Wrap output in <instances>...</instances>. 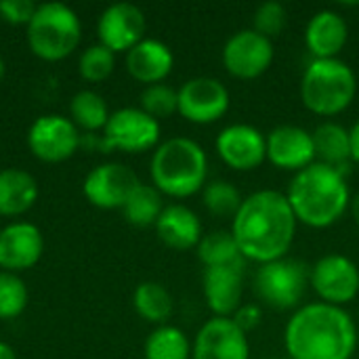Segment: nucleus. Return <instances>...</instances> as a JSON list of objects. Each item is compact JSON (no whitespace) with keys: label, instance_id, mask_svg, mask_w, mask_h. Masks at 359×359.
Masks as SVG:
<instances>
[{"label":"nucleus","instance_id":"37","mask_svg":"<svg viewBox=\"0 0 359 359\" xmlns=\"http://www.w3.org/2000/svg\"><path fill=\"white\" fill-rule=\"evenodd\" d=\"M349 141H351V160L359 164V120L349 128Z\"/></svg>","mask_w":359,"mask_h":359},{"label":"nucleus","instance_id":"3","mask_svg":"<svg viewBox=\"0 0 359 359\" xmlns=\"http://www.w3.org/2000/svg\"><path fill=\"white\" fill-rule=\"evenodd\" d=\"M286 200L301 225L328 229L349 210L351 191L345 175L322 162H313L294 172L286 189Z\"/></svg>","mask_w":359,"mask_h":359},{"label":"nucleus","instance_id":"35","mask_svg":"<svg viewBox=\"0 0 359 359\" xmlns=\"http://www.w3.org/2000/svg\"><path fill=\"white\" fill-rule=\"evenodd\" d=\"M38 4L32 0H0V17L11 25H25L32 21Z\"/></svg>","mask_w":359,"mask_h":359},{"label":"nucleus","instance_id":"1","mask_svg":"<svg viewBox=\"0 0 359 359\" xmlns=\"http://www.w3.org/2000/svg\"><path fill=\"white\" fill-rule=\"evenodd\" d=\"M299 221L286 200L276 189H259L244 198L231 219V236L246 261L265 265L288 257Z\"/></svg>","mask_w":359,"mask_h":359},{"label":"nucleus","instance_id":"24","mask_svg":"<svg viewBox=\"0 0 359 359\" xmlns=\"http://www.w3.org/2000/svg\"><path fill=\"white\" fill-rule=\"evenodd\" d=\"M38 200L36 179L21 168L0 170V217H19Z\"/></svg>","mask_w":359,"mask_h":359},{"label":"nucleus","instance_id":"18","mask_svg":"<svg viewBox=\"0 0 359 359\" xmlns=\"http://www.w3.org/2000/svg\"><path fill=\"white\" fill-rule=\"evenodd\" d=\"M44 252L42 231L27 223L17 221L0 229V269L19 273L32 269Z\"/></svg>","mask_w":359,"mask_h":359},{"label":"nucleus","instance_id":"10","mask_svg":"<svg viewBox=\"0 0 359 359\" xmlns=\"http://www.w3.org/2000/svg\"><path fill=\"white\" fill-rule=\"evenodd\" d=\"M221 57L229 76L238 80H257L271 67L276 59V48L273 40L248 27L227 38Z\"/></svg>","mask_w":359,"mask_h":359},{"label":"nucleus","instance_id":"38","mask_svg":"<svg viewBox=\"0 0 359 359\" xmlns=\"http://www.w3.org/2000/svg\"><path fill=\"white\" fill-rule=\"evenodd\" d=\"M0 359H17L15 349L8 343H2V341H0Z\"/></svg>","mask_w":359,"mask_h":359},{"label":"nucleus","instance_id":"17","mask_svg":"<svg viewBox=\"0 0 359 359\" xmlns=\"http://www.w3.org/2000/svg\"><path fill=\"white\" fill-rule=\"evenodd\" d=\"M267 160L280 168L299 172L316 162L313 135L297 124L276 126L267 135Z\"/></svg>","mask_w":359,"mask_h":359},{"label":"nucleus","instance_id":"13","mask_svg":"<svg viewBox=\"0 0 359 359\" xmlns=\"http://www.w3.org/2000/svg\"><path fill=\"white\" fill-rule=\"evenodd\" d=\"M215 149L229 168L250 172L267 160V137L252 124H229L217 135Z\"/></svg>","mask_w":359,"mask_h":359},{"label":"nucleus","instance_id":"8","mask_svg":"<svg viewBox=\"0 0 359 359\" xmlns=\"http://www.w3.org/2000/svg\"><path fill=\"white\" fill-rule=\"evenodd\" d=\"M309 286L322 303L345 307L359 294V267L345 255H326L309 269Z\"/></svg>","mask_w":359,"mask_h":359},{"label":"nucleus","instance_id":"29","mask_svg":"<svg viewBox=\"0 0 359 359\" xmlns=\"http://www.w3.org/2000/svg\"><path fill=\"white\" fill-rule=\"evenodd\" d=\"M69 120L78 130H99L105 128L109 120V109L105 99L95 90H80L69 101Z\"/></svg>","mask_w":359,"mask_h":359},{"label":"nucleus","instance_id":"9","mask_svg":"<svg viewBox=\"0 0 359 359\" xmlns=\"http://www.w3.org/2000/svg\"><path fill=\"white\" fill-rule=\"evenodd\" d=\"M103 139L109 149L143 154L160 145V122L141 107H122L109 114Z\"/></svg>","mask_w":359,"mask_h":359},{"label":"nucleus","instance_id":"32","mask_svg":"<svg viewBox=\"0 0 359 359\" xmlns=\"http://www.w3.org/2000/svg\"><path fill=\"white\" fill-rule=\"evenodd\" d=\"M116 67V53L103 44H93L84 48L78 61V72L86 82H103L111 76Z\"/></svg>","mask_w":359,"mask_h":359},{"label":"nucleus","instance_id":"23","mask_svg":"<svg viewBox=\"0 0 359 359\" xmlns=\"http://www.w3.org/2000/svg\"><path fill=\"white\" fill-rule=\"evenodd\" d=\"M311 135H313V147H316V162H322L347 177L353 164L349 128H345L339 122L326 120Z\"/></svg>","mask_w":359,"mask_h":359},{"label":"nucleus","instance_id":"30","mask_svg":"<svg viewBox=\"0 0 359 359\" xmlns=\"http://www.w3.org/2000/svg\"><path fill=\"white\" fill-rule=\"evenodd\" d=\"M202 202L206 206V210L215 217H227V219H233L236 212L240 210L244 198L240 194V189L229 183V181H223V179H217V181H210L204 185L202 189Z\"/></svg>","mask_w":359,"mask_h":359},{"label":"nucleus","instance_id":"28","mask_svg":"<svg viewBox=\"0 0 359 359\" xmlns=\"http://www.w3.org/2000/svg\"><path fill=\"white\" fill-rule=\"evenodd\" d=\"M145 359H191V343L177 326H158L145 341Z\"/></svg>","mask_w":359,"mask_h":359},{"label":"nucleus","instance_id":"2","mask_svg":"<svg viewBox=\"0 0 359 359\" xmlns=\"http://www.w3.org/2000/svg\"><path fill=\"white\" fill-rule=\"evenodd\" d=\"M358 324L345 307L322 301L294 309L284 328L288 359H353Z\"/></svg>","mask_w":359,"mask_h":359},{"label":"nucleus","instance_id":"25","mask_svg":"<svg viewBox=\"0 0 359 359\" xmlns=\"http://www.w3.org/2000/svg\"><path fill=\"white\" fill-rule=\"evenodd\" d=\"M196 250H198V259L204 265V269H210V267L244 269L246 267V259L242 257L240 246L233 240L231 231L217 229V231H210V233L202 236Z\"/></svg>","mask_w":359,"mask_h":359},{"label":"nucleus","instance_id":"42","mask_svg":"<svg viewBox=\"0 0 359 359\" xmlns=\"http://www.w3.org/2000/svg\"><path fill=\"white\" fill-rule=\"evenodd\" d=\"M271 359H288V358H271Z\"/></svg>","mask_w":359,"mask_h":359},{"label":"nucleus","instance_id":"7","mask_svg":"<svg viewBox=\"0 0 359 359\" xmlns=\"http://www.w3.org/2000/svg\"><path fill=\"white\" fill-rule=\"evenodd\" d=\"M309 269L303 261L290 257L259 265L252 280L255 294L271 309H299L309 288Z\"/></svg>","mask_w":359,"mask_h":359},{"label":"nucleus","instance_id":"26","mask_svg":"<svg viewBox=\"0 0 359 359\" xmlns=\"http://www.w3.org/2000/svg\"><path fill=\"white\" fill-rule=\"evenodd\" d=\"M133 307L145 322L164 326L175 311V301L160 282H141L133 292Z\"/></svg>","mask_w":359,"mask_h":359},{"label":"nucleus","instance_id":"16","mask_svg":"<svg viewBox=\"0 0 359 359\" xmlns=\"http://www.w3.org/2000/svg\"><path fill=\"white\" fill-rule=\"evenodd\" d=\"M145 15L137 4L114 2L97 21L99 44L107 46L111 53H128L145 38Z\"/></svg>","mask_w":359,"mask_h":359},{"label":"nucleus","instance_id":"15","mask_svg":"<svg viewBox=\"0 0 359 359\" xmlns=\"http://www.w3.org/2000/svg\"><path fill=\"white\" fill-rule=\"evenodd\" d=\"M139 183L141 181L137 179L133 168L120 162H107V164L95 166L86 175L82 191H84V198L97 208L122 210L124 202L128 200V196Z\"/></svg>","mask_w":359,"mask_h":359},{"label":"nucleus","instance_id":"39","mask_svg":"<svg viewBox=\"0 0 359 359\" xmlns=\"http://www.w3.org/2000/svg\"><path fill=\"white\" fill-rule=\"evenodd\" d=\"M349 212H351V217H353L355 225L359 227V194H358V196H353V198H351V204H349Z\"/></svg>","mask_w":359,"mask_h":359},{"label":"nucleus","instance_id":"14","mask_svg":"<svg viewBox=\"0 0 359 359\" xmlns=\"http://www.w3.org/2000/svg\"><path fill=\"white\" fill-rule=\"evenodd\" d=\"M191 359H250V343L231 318L212 316L194 339Z\"/></svg>","mask_w":359,"mask_h":359},{"label":"nucleus","instance_id":"20","mask_svg":"<svg viewBox=\"0 0 359 359\" xmlns=\"http://www.w3.org/2000/svg\"><path fill=\"white\" fill-rule=\"evenodd\" d=\"M349 40V25L339 11H318L305 27V46L313 59H339Z\"/></svg>","mask_w":359,"mask_h":359},{"label":"nucleus","instance_id":"12","mask_svg":"<svg viewBox=\"0 0 359 359\" xmlns=\"http://www.w3.org/2000/svg\"><path fill=\"white\" fill-rule=\"evenodd\" d=\"M229 90L219 78L198 76L179 88V114L191 124L219 122L229 111Z\"/></svg>","mask_w":359,"mask_h":359},{"label":"nucleus","instance_id":"41","mask_svg":"<svg viewBox=\"0 0 359 359\" xmlns=\"http://www.w3.org/2000/svg\"><path fill=\"white\" fill-rule=\"evenodd\" d=\"M358 345H359V324H358Z\"/></svg>","mask_w":359,"mask_h":359},{"label":"nucleus","instance_id":"40","mask_svg":"<svg viewBox=\"0 0 359 359\" xmlns=\"http://www.w3.org/2000/svg\"><path fill=\"white\" fill-rule=\"evenodd\" d=\"M2 76H4V61L0 59V80H2Z\"/></svg>","mask_w":359,"mask_h":359},{"label":"nucleus","instance_id":"27","mask_svg":"<svg viewBox=\"0 0 359 359\" xmlns=\"http://www.w3.org/2000/svg\"><path fill=\"white\" fill-rule=\"evenodd\" d=\"M162 210H164L162 194L154 185H147V183H139L133 189V194L128 196V200L124 202V206H122L124 219L135 227L156 225Z\"/></svg>","mask_w":359,"mask_h":359},{"label":"nucleus","instance_id":"21","mask_svg":"<svg viewBox=\"0 0 359 359\" xmlns=\"http://www.w3.org/2000/svg\"><path fill=\"white\" fill-rule=\"evenodd\" d=\"M172 67L175 55L170 46L156 38H143L126 53V72L145 86L164 82Z\"/></svg>","mask_w":359,"mask_h":359},{"label":"nucleus","instance_id":"33","mask_svg":"<svg viewBox=\"0 0 359 359\" xmlns=\"http://www.w3.org/2000/svg\"><path fill=\"white\" fill-rule=\"evenodd\" d=\"M141 109L151 118H156L158 122L162 118L179 114V90H175L164 82L145 86L141 93Z\"/></svg>","mask_w":359,"mask_h":359},{"label":"nucleus","instance_id":"11","mask_svg":"<svg viewBox=\"0 0 359 359\" xmlns=\"http://www.w3.org/2000/svg\"><path fill=\"white\" fill-rule=\"evenodd\" d=\"M80 145L78 126L59 114H46L34 120L27 130L29 151L48 164H59L69 160Z\"/></svg>","mask_w":359,"mask_h":359},{"label":"nucleus","instance_id":"5","mask_svg":"<svg viewBox=\"0 0 359 359\" xmlns=\"http://www.w3.org/2000/svg\"><path fill=\"white\" fill-rule=\"evenodd\" d=\"M358 95V78L343 59H311L301 78L303 105L322 118L349 109Z\"/></svg>","mask_w":359,"mask_h":359},{"label":"nucleus","instance_id":"31","mask_svg":"<svg viewBox=\"0 0 359 359\" xmlns=\"http://www.w3.org/2000/svg\"><path fill=\"white\" fill-rule=\"evenodd\" d=\"M29 301L25 282L11 271H0V320L19 318Z\"/></svg>","mask_w":359,"mask_h":359},{"label":"nucleus","instance_id":"34","mask_svg":"<svg viewBox=\"0 0 359 359\" xmlns=\"http://www.w3.org/2000/svg\"><path fill=\"white\" fill-rule=\"evenodd\" d=\"M286 23H288V11L278 0H267L259 4L252 15V29L269 40L278 38L286 29Z\"/></svg>","mask_w":359,"mask_h":359},{"label":"nucleus","instance_id":"19","mask_svg":"<svg viewBox=\"0 0 359 359\" xmlns=\"http://www.w3.org/2000/svg\"><path fill=\"white\" fill-rule=\"evenodd\" d=\"M202 290H204L206 305L215 318H233V313L242 307L244 269H236V267L204 269Z\"/></svg>","mask_w":359,"mask_h":359},{"label":"nucleus","instance_id":"6","mask_svg":"<svg viewBox=\"0 0 359 359\" xmlns=\"http://www.w3.org/2000/svg\"><path fill=\"white\" fill-rule=\"evenodd\" d=\"M27 46L44 61H61L69 57L82 40V23L76 11L63 2L38 4L27 23Z\"/></svg>","mask_w":359,"mask_h":359},{"label":"nucleus","instance_id":"4","mask_svg":"<svg viewBox=\"0 0 359 359\" xmlns=\"http://www.w3.org/2000/svg\"><path fill=\"white\" fill-rule=\"evenodd\" d=\"M151 185L177 200L196 196L208 183V156L189 137H172L160 143L149 162Z\"/></svg>","mask_w":359,"mask_h":359},{"label":"nucleus","instance_id":"22","mask_svg":"<svg viewBox=\"0 0 359 359\" xmlns=\"http://www.w3.org/2000/svg\"><path fill=\"white\" fill-rule=\"evenodd\" d=\"M158 238L172 250H191L198 248L202 240V221L185 204L164 206L160 219L156 221Z\"/></svg>","mask_w":359,"mask_h":359},{"label":"nucleus","instance_id":"36","mask_svg":"<svg viewBox=\"0 0 359 359\" xmlns=\"http://www.w3.org/2000/svg\"><path fill=\"white\" fill-rule=\"evenodd\" d=\"M231 320L248 334L250 330H255L257 326H261L263 309H261V305H257V303H246V305H242V307L233 313Z\"/></svg>","mask_w":359,"mask_h":359}]
</instances>
